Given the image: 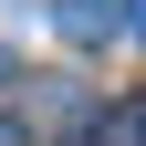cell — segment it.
I'll return each mask as SVG.
<instances>
[{
	"mask_svg": "<svg viewBox=\"0 0 146 146\" xmlns=\"http://www.w3.org/2000/svg\"><path fill=\"white\" fill-rule=\"evenodd\" d=\"M125 31H136V42H146V0H125Z\"/></svg>",
	"mask_w": 146,
	"mask_h": 146,
	"instance_id": "obj_3",
	"label": "cell"
},
{
	"mask_svg": "<svg viewBox=\"0 0 146 146\" xmlns=\"http://www.w3.org/2000/svg\"><path fill=\"white\" fill-rule=\"evenodd\" d=\"M52 31H63V42H115L125 31V0H52Z\"/></svg>",
	"mask_w": 146,
	"mask_h": 146,
	"instance_id": "obj_1",
	"label": "cell"
},
{
	"mask_svg": "<svg viewBox=\"0 0 146 146\" xmlns=\"http://www.w3.org/2000/svg\"><path fill=\"white\" fill-rule=\"evenodd\" d=\"M0 146H21V125H11V115H0Z\"/></svg>",
	"mask_w": 146,
	"mask_h": 146,
	"instance_id": "obj_4",
	"label": "cell"
},
{
	"mask_svg": "<svg viewBox=\"0 0 146 146\" xmlns=\"http://www.w3.org/2000/svg\"><path fill=\"white\" fill-rule=\"evenodd\" d=\"M94 146H146V94L104 104V115H94Z\"/></svg>",
	"mask_w": 146,
	"mask_h": 146,
	"instance_id": "obj_2",
	"label": "cell"
}]
</instances>
